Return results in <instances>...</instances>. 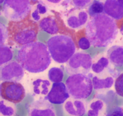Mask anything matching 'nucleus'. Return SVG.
Returning <instances> with one entry per match:
<instances>
[{
    "instance_id": "1",
    "label": "nucleus",
    "mask_w": 123,
    "mask_h": 116,
    "mask_svg": "<svg viewBox=\"0 0 123 116\" xmlns=\"http://www.w3.org/2000/svg\"><path fill=\"white\" fill-rule=\"evenodd\" d=\"M85 31L91 45L98 48L107 47L114 41L118 34L116 21L105 13L91 17Z\"/></svg>"
},
{
    "instance_id": "2",
    "label": "nucleus",
    "mask_w": 123,
    "mask_h": 116,
    "mask_svg": "<svg viewBox=\"0 0 123 116\" xmlns=\"http://www.w3.org/2000/svg\"><path fill=\"white\" fill-rule=\"evenodd\" d=\"M16 59L24 69L33 73L45 71L51 62L47 45L38 41L20 48L18 51Z\"/></svg>"
},
{
    "instance_id": "3",
    "label": "nucleus",
    "mask_w": 123,
    "mask_h": 116,
    "mask_svg": "<svg viewBox=\"0 0 123 116\" xmlns=\"http://www.w3.org/2000/svg\"><path fill=\"white\" fill-rule=\"evenodd\" d=\"M39 31L38 23L31 19L30 15L21 21H9L7 25L8 45L15 48H21L36 42Z\"/></svg>"
},
{
    "instance_id": "4",
    "label": "nucleus",
    "mask_w": 123,
    "mask_h": 116,
    "mask_svg": "<svg viewBox=\"0 0 123 116\" xmlns=\"http://www.w3.org/2000/svg\"><path fill=\"white\" fill-rule=\"evenodd\" d=\"M47 46L51 58L60 64L67 63L77 49L71 37L62 34L51 37L47 41Z\"/></svg>"
},
{
    "instance_id": "5",
    "label": "nucleus",
    "mask_w": 123,
    "mask_h": 116,
    "mask_svg": "<svg viewBox=\"0 0 123 116\" xmlns=\"http://www.w3.org/2000/svg\"><path fill=\"white\" fill-rule=\"evenodd\" d=\"M65 85L69 96L73 99L85 100L91 96L93 90L92 80L85 74L69 75Z\"/></svg>"
},
{
    "instance_id": "6",
    "label": "nucleus",
    "mask_w": 123,
    "mask_h": 116,
    "mask_svg": "<svg viewBox=\"0 0 123 116\" xmlns=\"http://www.w3.org/2000/svg\"><path fill=\"white\" fill-rule=\"evenodd\" d=\"M32 9L30 1L6 0L2 6L4 16L10 21L18 22L29 16Z\"/></svg>"
},
{
    "instance_id": "7",
    "label": "nucleus",
    "mask_w": 123,
    "mask_h": 116,
    "mask_svg": "<svg viewBox=\"0 0 123 116\" xmlns=\"http://www.w3.org/2000/svg\"><path fill=\"white\" fill-rule=\"evenodd\" d=\"M92 64V58L89 54L84 52H77L66 64L65 70L69 75L75 74L86 75Z\"/></svg>"
},
{
    "instance_id": "8",
    "label": "nucleus",
    "mask_w": 123,
    "mask_h": 116,
    "mask_svg": "<svg viewBox=\"0 0 123 116\" xmlns=\"http://www.w3.org/2000/svg\"><path fill=\"white\" fill-rule=\"evenodd\" d=\"M1 87V98L12 104L20 103L25 96L24 87L18 82H3Z\"/></svg>"
},
{
    "instance_id": "9",
    "label": "nucleus",
    "mask_w": 123,
    "mask_h": 116,
    "mask_svg": "<svg viewBox=\"0 0 123 116\" xmlns=\"http://www.w3.org/2000/svg\"><path fill=\"white\" fill-rule=\"evenodd\" d=\"M61 15L66 25L73 30L82 29L89 21V15L85 10L72 8Z\"/></svg>"
},
{
    "instance_id": "10",
    "label": "nucleus",
    "mask_w": 123,
    "mask_h": 116,
    "mask_svg": "<svg viewBox=\"0 0 123 116\" xmlns=\"http://www.w3.org/2000/svg\"><path fill=\"white\" fill-rule=\"evenodd\" d=\"M24 70L17 61H10L0 67V81L19 82L23 78Z\"/></svg>"
},
{
    "instance_id": "11",
    "label": "nucleus",
    "mask_w": 123,
    "mask_h": 116,
    "mask_svg": "<svg viewBox=\"0 0 123 116\" xmlns=\"http://www.w3.org/2000/svg\"><path fill=\"white\" fill-rule=\"evenodd\" d=\"M29 116H56L54 106L45 99L32 102L28 106Z\"/></svg>"
},
{
    "instance_id": "12",
    "label": "nucleus",
    "mask_w": 123,
    "mask_h": 116,
    "mask_svg": "<svg viewBox=\"0 0 123 116\" xmlns=\"http://www.w3.org/2000/svg\"><path fill=\"white\" fill-rule=\"evenodd\" d=\"M69 97L65 84L61 82L53 84L45 99L51 104L60 105L64 104Z\"/></svg>"
},
{
    "instance_id": "13",
    "label": "nucleus",
    "mask_w": 123,
    "mask_h": 116,
    "mask_svg": "<svg viewBox=\"0 0 123 116\" xmlns=\"http://www.w3.org/2000/svg\"><path fill=\"white\" fill-rule=\"evenodd\" d=\"M87 102L83 99L71 98L65 102L63 108L68 115L71 116H83L87 110Z\"/></svg>"
},
{
    "instance_id": "14",
    "label": "nucleus",
    "mask_w": 123,
    "mask_h": 116,
    "mask_svg": "<svg viewBox=\"0 0 123 116\" xmlns=\"http://www.w3.org/2000/svg\"><path fill=\"white\" fill-rule=\"evenodd\" d=\"M104 12L113 20L119 21L123 19V6L118 1L107 0L104 3Z\"/></svg>"
},
{
    "instance_id": "15",
    "label": "nucleus",
    "mask_w": 123,
    "mask_h": 116,
    "mask_svg": "<svg viewBox=\"0 0 123 116\" xmlns=\"http://www.w3.org/2000/svg\"><path fill=\"white\" fill-rule=\"evenodd\" d=\"M38 25L40 29L51 35H57L59 33L58 23L54 15L43 17L39 22Z\"/></svg>"
},
{
    "instance_id": "16",
    "label": "nucleus",
    "mask_w": 123,
    "mask_h": 116,
    "mask_svg": "<svg viewBox=\"0 0 123 116\" xmlns=\"http://www.w3.org/2000/svg\"><path fill=\"white\" fill-rule=\"evenodd\" d=\"M107 58L115 67L123 66V47L113 46L110 48L107 52Z\"/></svg>"
},
{
    "instance_id": "17",
    "label": "nucleus",
    "mask_w": 123,
    "mask_h": 116,
    "mask_svg": "<svg viewBox=\"0 0 123 116\" xmlns=\"http://www.w3.org/2000/svg\"><path fill=\"white\" fill-rule=\"evenodd\" d=\"M93 88L95 90H101L104 89H108L112 87L114 83V79L112 76H94L92 79Z\"/></svg>"
},
{
    "instance_id": "18",
    "label": "nucleus",
    "mask_w": 123,
    "mask_h": 116,
    "mask_svg": "<svg viewBox=\"0 0 123 116\" xmlns=\"http://www.w3.org/2000/svg\"><path fill=\"white\" fill-rule=\"evenodd\" d=\"M74 41L77 48L81 50H87L91 46V43L86 37L85 28H82L75 32Z\"/></svg>"
},
{
    "instance_id": "19",
    "label": "nucleus",
    "mask_w": 123,
    "mask_h": 116,
    "mask_svg": "<svg viewBox=\"0 0 123 116\" xmlns=\"http://www.w3.org/2000/svg\"><path fill=\"white\" fill-rule=\"evenodd\" d=\"M109 63L107 57L99 55L92 60L91 69L96 74H101L108 67Z\"/></svg>"
},
{
    "instance_id": "20",
    "label": "nucleus",
    "mask_w": 123,
    "mask_h": 116,
    "mask_svg": "<svg viewBox=\"0 0 123 116\" xmlns=\"http://www.w3.org/2000/svg\"><path fill=\"white\" fill-rule=\"evenodd\" d=\"M105 103L101 99H94L87 106V116H100L104 111Z\"/></svg>"
},
{
    "instance_id": "21",
    "label": "nucleus",
    "mask_w": 123,
    "mask_h": 116,
    "mask_svg": "<svg viewBox=\"0 0 123 116\" xmlns=\"http://www.w3.org/2000/svg\"><path fill=\"white\" fill-rule=\"evenodd\" d=\"M51 83L48 80L37 79L33 82L34 94L37 95H47L49 93Z\"/></svg>"
},
{
    "instance_id": "22",
    "label": "nucleus",
    "mask_w": 123,
    "mask_h": 116,
    "mask_svg": "<svg viewBox=\"0 0 123 116\" xmlns=\"http://www.w3.org/2000/svg\"><path fill=\"white\" fill-rule=\"evenodd\" d=\"M16 112L15 104L4 99L0 100V114L3 116H14Z\"/></svg>"
},
{
    "instance_id": "23",
    "label": "nucleus",
    "mask_w": 123,
    "mask_h": 116,
    "mask_svg": "<svg viewBox=\"0 0 123 116\" xmlns=\"http://www.w3.org/2000/svg\"><path fill=\"white\" fill-rule=\"evenodd\" d=\"M13 57V51L7 45L0 46V67L10 62Z\"/></svg>"
},
{
    "instance_id": "24",
    "label": "nucleus",
    "mask_w": 123,
    "mask_h": 116,
    "mask_svg": "<svg viewBox=\"0 0 123 116\" xmlns=\"http://www.w3.org/2000/svg\"><path fill=\"white\" fill-rule=\"evenodd\" d=\"M104 12V3L99 1H93L87 7V13L93 17Z\"/></svg>"
},
{
    "instance_id": "25",
    "label": "nucleus",
    "mask_w": 123,
    "mask_h": 116,
    "mask_svg": "<svg viewBox=\"0 0 123 116\" xmlns=\"http://www.w3.org/2000/svg\"><path fill=\"white\" fill-rule=\"evenodd\" d=\"M48 78L53 83L61 82L63 79V71L59 67H51L48 71Z\"/></svg>"
},
{
    "instance_id": "26",
    "label": "nucleus",
    "mask_w": 123,
    "mask_h": 116,
    "mask_svg": "<svg viewBox=\"0 0 123 116\" xmlns=\"http://www.w3.org/2000/svg\"><path fill=\"white\" fill-rule=\"evenodd\" d=\"M48 12V8L43 3L38 1L36 4V8L31 13V17L36 22H39L41 20V15H45Z\"/></svg>"
},
{
    "instance_id": "27",
    "label": "nucleus",
    "mask_w": 123,
    "mask_h": 116,
    "mask_svg": "<svg viewBox=\"0 0 123 116\" xmlns=\"http://www.w3.org/2000/svg\"><path fill=\"white\" fill-rule=\"evenodd\" d=\"M8 31L7 27L0 22V46L4 45L6 42L7 41Z\"/></svg>"
},
{
    "instance_id": "28",
    "label": "nucleus",
    "mask_w": 123,
    "mask_h": 116,
    "mask_svg": "<svg viewBox=\"0 0 123 116\" xmlns=\"http://www.w3.org/2000/svg\"><path fill=\"white\" fill-rule=\"evenodd\" d=\"M115 88L117 94L119 96L123 97V73H122L116 80Z\"/></svg>"
},
{
    "instance_id": "29",
    "label": "nucleus",
    "mask_w": 123,
    "mask_h": 116,
    "mask_svg": "<svg viewBox=\"0 0 123 116\" xmlns=\"http://www.w3.org/2000/svg\"><path fill=\"white\" fill-rule=\"evenodd\" d=\"M92 1H73L71 2L72 4L74 6L75 9L83 10L86 7H88Z\"/></svg>"
},
{
    "instance_id": "30",
    "label": "nucleus",
    "mask_w": 123,
    "mask_h": 116,
    "mask_svg": "<svg viewBox=\"0 0 123 116\" xmlns=\"http://www.w3.org/2000/svg\"><path fill=\"white\" fill-rule=\"evenodd\" d=\"M106 116H123V108L120 106H117L110 110Z\"/></svg>"
},
{
    "instance_id": "31",
    "label": "nucleus",
    "mask_w": 123,
    "mask_h": 116,
    "mask_svg": "<svg viewBox=\"0 0 123 116\" xmlns=\"http://www.w3.org/2000/svg\"><path fill=\"white\" fill-rule=\"evenodd\" d=\"M116 23H117V28H119L121 34L123 35V19L119 21H117Z\"/></svg>"
},
{
    "instance_id": "32",
    "label": "nucleus",
    "mask_w": 123,
    "mask_h": 116,
    "mask_svg": "<svg viewBox=\"0 0 123 116\" xmlns=\"http://www.w3.org/2000/svg\"><path fill=\"white\" fill-rule=\"evenodd\" d=\"M48 1L52 4H57V3H60V1Z\"/></svg>"
},
{
    "instance_id": "33",
    "label": "nucleus",
    "mask_w": 123,
    "mask_h": 116,
    "mask_svg": "<svg viewBox=\"0 0 123 116\" xmlns=\"http://www.w3.org/2000/svg\"><path fill=\"white\" fill-rule=\"evenodd\" d=\"M118 2H119V4H120L122 6H123V0H119Z\"/></svg>"
},
{
    "instance_id": "34",
    "label": "nucleus",
    "mask_w": 123,
    "mask_h": 116,
    "mask_svg": "<svg viewBox=\"0 0 123 116\" xmlns=\"http://www.w3.org/2000/svg\"><path fill=\"white\" fill-rule=\"evenodd\" d=\"M4 1H0V4L4 3ZM1 10H2V7L0 6V12L1 11Z\"/></svg>"
},
{
    "instance_id": "35",
    "label": "nucleus",
    "mask_w": 123,
    "mask_h": 116,
    "mask_svg": "<svg viewBox=\"0 0 123 116\" xmlns=\"http://www.w3.org/2000/svg\"><path fill=\"white\" fill-rule=\"evenodd\" d=\"M1 84H0V97H1Z\"/></svg>"
}]
</instances>
